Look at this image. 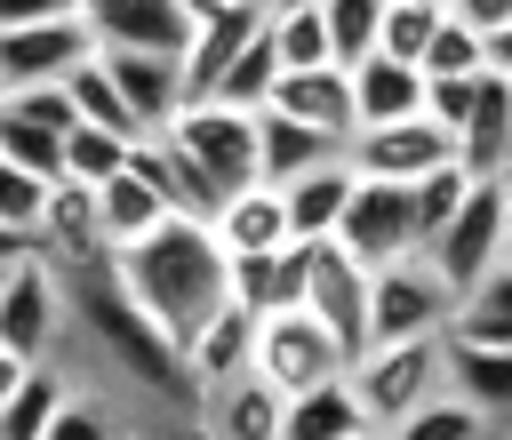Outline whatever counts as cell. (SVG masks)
Wrapping results in <instances>:
<instances>
[{
  "instance_id": "ffe728a7",
  "label": "cell",
  "mask_w": 512,
  "mask_h": 440,
  "mask_svg": "<svg viewBox=\"0 0 512 440\" xmlns=\"http://www.w3.org/2000/svg\"><path fill=\"white\" fill-rule=\"evenodd\" d=\"M200 432L208 440H272L280 432V392L264 376H224L200 392Z\"/></svg>"
},
{
  "instance_id": "5bb4252c",
  "label": "cell",
  "mask_w": 512,
  "mask_h": 440,
  "mask_svg": "<svg viewBox=\"0 0 512 440\" xmlns=\"http://www.w3.org/2000/svg\"><path fill=\"white\" fill-rule=\"evenodd\" d=\"M88 40L96 48H128V56H184V40H192V24H184V8L176 0H96L88 16Z\"/></svg>"
},
{
  "instance_id": "5b68a950",
  "label": "cell",
  "mask_w": 512,
  "mask_h": 440,
  "mask_svg": "<svg viewBox=\"0 0 512 440\" xmlns=\"http://www.w3.org/2000/svg\"><path fill=\"white\" fill-rule=\"evenodd\" d=\"M352 400L368 424H400L408 408L440 400V336H408V344H368L352 368H344Z\"/></svg>"
},
{
  "instance_id": "7402d4cb",
  "label": "cell",
  "mask_w": 512,
  "mask_h": 440,
  "mask_svg": "<svg viewBox=\"0 0 512 440\" xmlns=\"http://www.w3.org/2000/svg\"><path fill=\"white\" fill-rule=\"evenodd\" d=\"M440 392L504 424V400H512V352H480V344H448V336H440Z\"/></svg>"
},
{
  "instance_id": "ab89813d",
  "label": "cell",
  "mask_w": 512,
  "mask_h": 440,
  "mask_svg": "<svg viewBox=\"0 0 512 440\" xmlns=\"http://www.w3.org/2000/svg\"><path fill=\"white\" fill-rule=\"evenodd\" d=\"M472 104H480V72H472V80H424V120H432V128L456 136V128L472 120Z\"/></svg>"
},
{
  "instance_id": "d6a6232c",
  "label": "cell",
  "mask_w": 512,
  "mask_h": 440,
  "mask_svg": "<svg viewBox=\"0 0 512 440\" xmlns=\"http://www.w3.org/2000/svg\"><path fill=\"white\" fill-rule=\"evenodd\" d=\"M400 192H408V224H416V256H424V248L440 240V224L464 208L472 184H464V168L448 160V168H432V176H416V184H400Z\"/></svg>"
},
{
  "instance_id": "f546056e",
  "label": "cell",
  "mask_w": 512,
  "mask_h": 440,
  "mask_svg": "<svg viewBox=\"0 0 512 440\" xmlns=\"http://www.w3.org/2000/svg\"><path fill=\"white\" fill-rule=\"evenodd\" d=\"M384 440H504V424L440 392V400H424V408H408L400 424H384Z\"/></svg>"
},
{
  "instance_id": "f35d334b",
  "label": "cell",
  "mask_w": 512,
  "mask_h": 440,
  "mask_svg": "<svg viewBox=\"0 0 512 440\" xmlns=\"http://www.w3.org/2000/svg\"><path fill=\"white\" fill-rule=\"evenodd\" d=\"M40 440H128L120 424H112V408L96 400V392H64V408L48 416V432Z\"/></svg>"
},
{
  "instance_id": "ee69618b",
  "label": "cell",
  "mask_w": 512,
  "mask_h": 440,
  "mask_svg": "<svg viewBox=\"0 0 512 440\" xmlns=\"http://www.w3.org/2000/svg\"><path fill=\"white\" fill-rule=\"evenodd\" d=\"M24 256H32V240H24V232H8V224H0V272H8V264H24Z\"/></svg>"
},
{
  "instance_id": "d590c367",
  "label": "cell",
  "mask_w": 512,
  "mask_h": 440,
  "mask_svg": "<svg viewBox=\"0 0 512 440\" xmlns=\"http://www.w3.org/2000/svg\"><path fill=\"white\" fill-rule=\"evenodd\" d=\"M56 160H64V184H80V192H96L104 176H120V160H128V136H104V128H64V144H56Z\"/></svg>"
},
{
  "instance_id": "1f68e13d",
  "label": "cell",
  "mask_w": 512,
  "mask_h": 440,
  "mask_svg": "<svg viewBox=\"0 0 512 440\" xmlns=\"http://www.w3.org/2000/svg\"><path fill=\"white\" fill-rule=\"evenodd\" d=\"M376 24H384V0H320L328 64H336V72H352L360 56H376Z\"/></svg>"
},
{
  "instance_id": "8992f818",
  "label": "cell",
  "mask_w": 512,
  "mask_h": 440,
  "mask_svg": "<svg viewBox=\"0 0 512 440\" xmlns=\"http://www.w3.org/2000/svg\"><path fill=\"white\" fill-rule=\"evenodd\" d=\"M248 376H264L280 400H296V392H312V384L344 376V352H336V344H328V328L296 304V312H264V320H256Z\"/></svg>"
},
{
  "instance_id": "681fc988",
  "label": "cell",
  "mask_w": 512,
  "mask_h": 440,
  "mask_svg": "<svg viewBox=\"0 0 512 440\" xmlns=\"http://www.w3.org/2000/svg\"><path fill=\"white\" fill-rule=\"evenodd\" d=\"M424 8H440V0H424Z\"/></svg>"
},
{
  "instance_id": "6da1fadb",
  "label": "cell",
  "mask_w": 512,
  "mask_h": 440,
  "mask_svg": "<svg viewBox=\"0 0 512 440\" xmlns=\"http://www.w3.org/2000/svg\"><path fill=\"white\" fill-rule=\"evenodd\" d=\"M112 280H120V296H128L168 344H184V336L224 304V256H216L208 224H192V216H168V224H152L136 248H120V256H112Z\"/></svg>"
},
{
  "instance_id": "484cf974",
  "label": "cell",
  "mask_w": 512,
  "mask_h": 440,
  "mask_svg": "<svg viewBox=\"0 0 512 440\" xmlns=\"http://www.w3.org/2000/svg\"><path fill=\"white\" fill-rule=\"evenodd\" d=\"M88 208H96V232H104V248H112V256H120V248H136L152 224H168V208H160L128 168H120V176H104V184L88 192Z\"/></svg>"
},
{
  "instance_id": "8fae6325",
  "label": "cell",
  "mask_w": 512,
  "mask_h": 440,
  "mask_svg": "<svg viewBox=\"0 0 512 440\" xmlns=\"http://www.w3.org/2000/svg\"><path fill=\"white\" fill-rule=\"evenodd\" d=\"M448 160H456V136L432 128L424 112L416 120H392V128H352L344 136V168L368 176V184H416V176H432Z\"/></svg>"
},
{
  "instance_id": "7a4b0ae2",
  "label": "cell",
  "mask_w": 512,
  "mask_h": 440,
  "mask_svg": "<svg viewBox=\"0 0 512 440\" xmlns=\"http://www.w3.org/2000/svg\"><path fill=\"white\" fill-rule=\"evenodd\" d=\"M64 320H80L88 328V344L136 384V392H152L168 416H200V392H192V376H184V360H176V344L120 296V280H112V264H96V272H80V280H64Z\"/></svg>"
},
{
  "instance_id": "7dc6e473",
  "label": "cell",
  "mask_w": 512,
  "mask_h": 440,
  "mask_svg": "<svg viewBox=\"0 0 512 440\" xmlns=\"http://www.w3.org/2000/svg\"><path fill=\"white\" fill-rule=\"evenodd\" d=\"M344 440H384V424H360V432H344Z\"/></svg>"
},
{
  "instance_id": "7c38bea8",
  "label": "cell",
  "mask_w": 512,
  "mask_h": 440,
  "mask_svg": "<svg viewBox=\"0 0 512 440\" xmlns=\"http://www.w3.org/2000/svg\"><path fill=\"white\" fill-rule=\"evenodd\" d=\"M80 56H96V40H88L80 16L16 24V32H0V88H8V96H16V88H56Z\"/></svg>"
},
{
  "instance_id": "cb8c5ba5",
  "label": "cell",
  "mask_w": 512,
  "mask_h": 440,
  "mask_svg": "<svg viewBox=\"0 0 512 440\" xmlns=\"http://www.w3.org/2000/svg\"><path fill=\"white\" fill-rule=\"evenodd\" d=\"M344 144H328V136H312V128H296V120H280V112H256V184H296V176H312L320 160H336Z\"/></svg>"
},
{
  "instance_id": "74e56055",
  "label": "cell",
  "mask_w": 512,
  "mask_h": 440,
  "mask_svg": "<svg viewBox=\"0 0 512 440\" xmlns=\"http://www.w3.org/2000/svg\"><path fill=\"white\" fill-rule=\"evenodd\" d=\"M48 192H56V184H40V176H24V168H8V160H0V224H8V232H24V240H32V232H40V216H48Z\"/></svg>"
},
{
  "instance_id": "8d00e7d4",
  "label": "cell",
  "mask_w": 512,
  "mask_h": 440,
  "mask_svg": "<svg viewBox=\"0 0 512 440\" xmlns=\"http://www.w3.org/2000/svg\"><path fill=\"white\" fill-rule=\"evenodd\" d=\"M432 24H440V8H424V0H384L376 56H392V64H416V56H424V40H432Z\"/></svg>"
},
{
  "instance_id": "ba28073f",
  "label": "cell",
  "mask_w": 512,
  "mask_h": 440,
  "mask_svg": "<svg viewBox=\"0 0 512 440\" xmlns=\"http://www.w3.org/2000/svg\"><path fill=\"white\" fill-rule=\"evenodd\" d=\"M304 312L328 328V344L344 352V368L368 352V272L336 240H312L304 248Z\"/></svg>"
},
{
  "instance_id": "e575fe53",
  "label": "cell",
  "mask_w": 512,
  "mask_h": 440,
  "mask_svg": "<svg viewBox=\"0 0 512 440\" xmlns=\"http://www.w3.org/2000/svg\"><path fill=\"white\" fill-rule=\"evenodd\" d=\"M416 72L424 80H472V72H496V64H488V40L480 32H464L456 16H440L432 40H424V56H416Z\"/></svg>"
},
{
  "instance_id": "e0dca14e",
  "label": "cell",
  "mask_w": 512,
  "mask_h": 440,
  "mask_svg": "<svg viewBox=\"0 0 512 440\" xmlns=\"http://www.w3.org/2000/svg\"><path fill=\"white\" fill-rule=\"evenodd\" d=\"M264 112H280V120H296V128H312V136H328V144H344V136H352V88H344V72H336V64L280 72V80H272V96H264Z\"/></svg>"
},
{
  "instance_id": "277c9868",
  "label": "cell",
  "mask_w": 512,
  "mask_h": 440,
  "mask_svg": "<svg viewBox=\"0 0 512 440\" xmlns=\"http://www.w3.org/2000/svg\"><path fill=\"white\" fill-rule=\"evenodd\" d=\"M504 176H488V184H472L464 192V208L440 224V240L424 248V264L448 280V296H464V288H480V280H496V272H512V224H504Z\"/></svg>"
},
{
  "instance_id": "f6af8a7d",
  "label": "cell",
  "mask_w": 512,
  "mask_h": 440,
  "mask_svg": "<svg viewBox=\"0 0 512 440\" xmlns=\"http://www.w3.org/2000/svg\"><path fill=\"white\" fill-rule=\"evenodd\" d=\"M16 384H24V360H16V352H0V400H8Z\"/></svg>"
},
{
  "instance_id": "30bf717a",
  "label": "cell",
  "mask_w": 512,
  "mask_h": 440,
  "mask_svg": "<svg viewBox=\"0 0 512 440\" xmlns=\"http://www.w3.org/2000/svg\"><path fill=\"white\" fill-rule=\"evenodd\" d=\"M360 272H384V264H400V256H416V224H408V192L400 184H368V176H352V192H344V216H336V232H328Z\"/></svg>"
},
{
  "instance_id": "4fadbf2b",
  "label": "cell",
  "mask_w": 512,
  "mask_h": 440,
  "mask_svg": "<svg viewBox=\"0 0 512 440\" xmlns=\"http://www.w3.org/2000/svg\"><path fill=\"white\" fill-rule=\"evenodd\" d=\"M200 224H208V240H216V256H224V264L296 248V240H288V208H280V192H272V184H240V192H224Z\"/></svg>"
},
{
  "instance_id": "836d02e7",
  "label": "cell",
  "mask_w": 512,
  "mask_h": 440,
  "mask_svg": "<svg viewBox=\"0 0 512 440\" xmlns=\"http://www.w3.org/2000/svg\"><path fill=\"white\" fill-rule=\"evenodd\" d=\"M264 40H272V64L280 72H312L328 64V32H320V8H264Z\"/></svg>"
},
{
  "instance_id": "603a6c76",
  "label": "cell",
  "mask_w": 512,
  "mask_h": 440,
  "mask_svg": "<svg viewBox=\"0 0 512 440\" xmlns=\"http://www.w3.org/2000/svg\"><path fill=\"white\" fill-rule=\"evenodd\" d=\"M344 192H352V168H344V152H336V160H320L312 176L280 184V208H288V240H296V248L328 240V232H336V216H344Z\"/></svg>"
},
{
  "instance_id": "9c48e42d",
  "label": "cell",
  "mask_w": 512,
  "mask_h": 440,
  "mask_svg": "<svg viewBox=\"0 0 512 440\" xmlns=\"http://www.w3.org/2000/svg\"><path fill=\"white\" fill-rule=\"evenodd\" d=\"M56 336H64V280L40 256L8 264L0 272V352L40 368V360H56Z\"/></svg>"
},
{
  "instance_id": "52a82bcc",
  "label": "cell",
  "mask_w": 512,
  "mask_h": 440,
  "mask_svg": "<svg viewBox=\"0 0 512 440\" xmlns=\"http://www.w3.org/2000/svg\"><path fill=\"white\" fill-rule=\"evenodd\" d=\"M456 312L448 280L424 256H400L384 272H368V344H408V336H440Z\"/></svg>"
},
{
  "instance_id": "ac0fdd59",
  "label": "cell",
  "mask_w": 512,
  "mask_h": 440,
  "mask_svg": "<svg viewBox=\"0 0 512 440\" xmlns=\"http://www.w3.org/2000/svg\"><path fill=\"white\" fill-rule=\"evenodd\" d=\"M248 344H256V312L216 304V312H208V320L176 344V360H184L192 392H208V384H224V376H248Z\"/></svg>"
},
{
  "instance_id": "3957f363",
  "label": "cell",
  "mask_w": 512,
  "mask_h": 440,
  "mask_svg": "<svg viewBox=\"0 0 512 440\" xmlns=\"http://www.w3.org/2000/svg\"><path fill=\"white\" fill-rule=\"evenodd\" d=\"M168 152L184 160V176L200 184V200L216 208L224 192L256 184V112H224V104H184L168 128Z\"/></svg>"
},
{
  "instance_id": "44dd1931",
  "label": "cell",
  "mask_w": 512,
  "mask_h": 440,
  "mask_svg": "<svg viewBox=\"0 0 512 440\" xmlns=\"http://www.w3.org/2000/svg\"><path fill=\"white\" fill-rule=\"evenodd\" d=\"M224 304L240 312H296L304 304V248H280V256H240L224 264Z\"/></svg>"
},
{
  "instance_id": "bcb514c9",
  "label": "cell",
  "mask_w": 512,
  "mask_h": 440,
  "mask_svg": "<svg viewBox=\"0 0 512 440\" xmlns=\"http://www.w3.org/2000/svg\"><path fill=\"white\" fill-rule=\"evenodd\" d=\"M264 8H272V16H280V8H320V0H264Z\"/></svg>"
},
{
  "instance_id": "f1b7e54d",
  "label": "cell",
  "mask_w": 512,
  "mask_h": 440,
  "mask_svg": "<svg viewBox=\"0 0 512 440\" xmlns=\"http://www.w3.org/2000/svg\"><path fill=\"white\" fill-rule=\"evenodd\" d=\"M272 80H280V64H272V40L256 32L216 80H208V96L200 104H224V112H264V96H272Z\"/></svg>"
},
{
  "instance_id": "2e32d148",
  "label": "cell",
  "mask_w": 512,
  "mask_h": 440,
  "mask_svg": "<svg viewBox=\"0 0 512 440\" xmlns=\"http://www.w3.org/2000/svg\"><path fill=\"white\" fill-rule=\"evenodd\" d=\"M96 64H104V80L120 88V104H128V120H136V136H152V128H168V120L184 112V80H176V64H168V56L96 48Z\"/></svg>"
},
{
  "instance_id": "b9f144b4",
  "label": "cell",
  "mask_w": 512,
  "mask_h": 440,
  "mask_svg": "<svg viewBox=\"0 0 512 440\" xmlns=\"http://www.w3.org/2000/svg\"><path fill=\"white\" fill-rule=\"evenodd\" d=\"M440 16H456V24H464V32H480V40L512 32V0H440Z\"/></svg>"
},
{
  "instance_id": "4dcf8cb0",
  "label": "cell",
  "mask_w": 512,
  "mask_h": 440,
  "mask_svg": "<svg viewBox=\"0 0 512 440\" xmlns=\"http://www.w3.org/2000/svg\"><path fill=\"white\" fill-rule=\"evenodd\" d=\"M56 88L72 96V120H80V128H104V136H136V120H128V104H120V88L104 80V64H96V56H80V64H72Z\"/></svg>"
},
{
  "instance_id": "7bdbcfd3",
  "label": "cell",
  "mask_w": 512,
  "mask_h": 440,
  "mask_svg": "<svg viewBox=\"0 0 512 440\" xmlns=\"http://www.w3.org/2000/svg\"><path fill=\"white\" fill-rule=\"evenodd\" d=\"M48 16H72L64 0H0V32H16V24H48Z\"/></svg>"
},
{
  "instance_id": "9a60e30c",
  "label": "cell",
  "mask_w": 512,
  "mask_h": 440,
  "mask_svg": "<svg viewBox=\"0 0 512 440\" xmlns=\"http://www.w3.org/2000/svg\"><path fill=\"white\" fill-rule=\"evenodd\" d=\"M264 32V0H216L200 24H192V40H184V56H176V80H184V104H200L208 96V80L248 48Z\"/></svg>"
},
{
  "instance_id": "60d3db41",
  "label": "cell",
  "mask_w": 512,
  "mask_h": 440,
  "mask_svg": "<svg viewBox=\"0 0 512 440\" xmlns=\"http://www.w3.org/2000/svg\"><path fill=\"white\" fill-rule=\"evenodd\" d=\"M16 120H32V128H48V136H64L72 128V96L64 88H16V96H0Z\"/></svg>"
},
{
  "instance_id": "83f0119b",
  "label": "cell",
  "mask_w": 512,
  "mask_h": 440,
  "mask_svg": "<svg viewBox=\"0 0 512 440\" xmlns=\"http://www.w3.org/2000/svg\"><path fill=\"white\" fill-rule=\"evenodd\" d=\"M64 392H72V376H64L56 360L24 368V384L0 400V440H40V432H48V416L64 408Z\"/></svg>"
},
{
  "instance_id": "4316f807",
  "label": "cell",
  "mask_w": 512,
  "mask_h": 440,
  "mask_svg": "<svg viewBox=\"0 0 512 440\" xmlns=\"http://www.w3.org/2000/svg\"><path fill=\"white\" fill-rule=\"evenodd\" d=\"M440 336H448V344H480V352H512V272L464 288Z\"/></svg>"
},
{
  "instance_id": "d4e9b609",
  "label": "cell",
  "mask_w": 512,
  "mask_h": 440,
  "mask_svg": "<svg viewBox=\"0 0 512 440\" xmlns=\"http://www.w3.org/2000/svg\"><path fill=\"white\" fill-rule=\"evenodd\" d=\"M360 424H368V416H360L352 384H344V376H328V384H312V392L280 400V432H272V440H344V432H360Z\"/></svg>"
},
{
  "instance_id": "d6986e66",
  "label": "cell",
  "mask_w": 512,
  "mask_h": 440,
  "mask_svg": "<svg viewBox=\"0 0 512 440\" xmlns=\"http://www.w3.org/2000/svg\"><path fill=\"white\" fill-rule=\"evenodd\" d=\"M344 88H352V128H392V120L424 112V72L392 64V56H360L344 72Z\"/></svg>"
},
{
  "instance_id": "c3c4849f",
  "label": "cell",
  "mask_w": 512,
  "mask_h": 440,
  "mask_svg": "<svg viewBox=\"0 0 512 440\" xmlns=\"http://www.w3.org/2000/svg\"><path fill=\"white\" fill-rule=\"evenodd\" d=\"M64 8H72V16H88V8H96V0H64Z\"/></svg>"
},
{
  "instance_id": "f907efd6",
  "label": "cell",
  "mask_w": 512,
  "mask_h": 440,
  "mask_svg": "<svg viewBox=\"0 0 512 440\" xmlns=\"http://www.w3.org/2000/svg\"><path fill=\"white\" fill-rule=\"evenodd\" d=\"M0 96H8V88H0Z\"/></svg>"
}]
</instances>
